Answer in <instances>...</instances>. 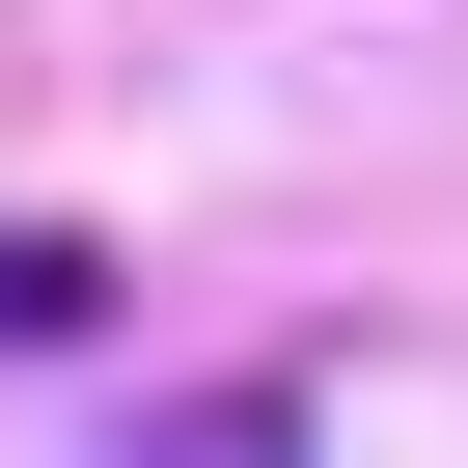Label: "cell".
Here are the masks:
<instances>
[{
	"label": "cell",
	"mask_w": 468,
	"mask_h": 468,
	"mask_svg": "<svg viewBox=\"0 0 468 468\" xmlns=\"http://www.w3.org/2000/svg\"><path fill=\"white\" fill-rule=\"evenodd\" d=\"M56 331H111V249L83 220H0V358H56Z\"/></svg>",
	"instance_id": "obj_1"
}]
</instances>
